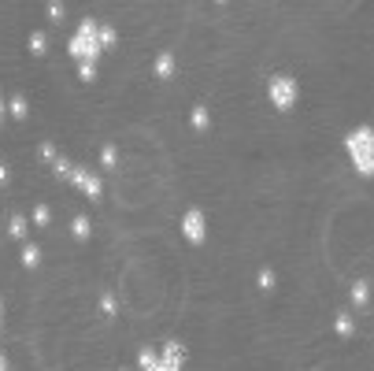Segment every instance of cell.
I'll return each instance as SVG.
<instances>
[{
	"label": "cell",
	"instance_id": "7",
	"mask_svg": "<svg viewBox=\"0 0 374 371\" xmlns=\"http://www.w3.org/2000/svg\"><path fill=\"white\" fill-rule=\"evenodd\" d=\"M175 75H178V56H175V49L156 52V60H152V78H156V82H175Z\"/></svg>",
	"mask_w": 374,
	"mask_h": 371
},
{
	"label": "cell",
	"instance_id": "15",
	"mask_svg": "<svg viewBox=\"0 0 374 371\" xmlns=\"http://www.w3.org/2000/svg\"><path fill=\"white\" fill-rule=\"evenodd\" d=\"M8 115H12L15 123L30 119V101H26V93H12V97H8Z\"/></svg>",
	"mask_w": 374,
	"mask_h": 371
},
{
	"label": "cell",
	"instance_id": "9",
	"mask_svg": "<svg viewBox=\"0 0 374 371\" xmlns=\"http://www.w3.org/2000/svg\"><path fill=\"white\" fill-rule=\"evenodd\" d=\"M97 312H100V320H104V323H112L115 315H119V297H115V289H100V294H97Z\"/></svg>",
	"mask_w": 374,
	"mask_h": 371
},
{
	"label": "cell",
	"instance_id": "18",
	"mask_svg": "<svg viewBox=\"0 0 374 371\" xmlns=\"http://www.w3.org/2000/svg\"><path fill=\"white\" fill-rule=\"evenodd\" d=\"M71 238L75 241H89L93 238V223H89V215H75V219H71Z\"/></svg>",
	"mask_w": 374,
	"mask_h": 371
},
{
	"label": "cell",
	"instance_id": "24",
	"mask_svg": "<svg viewBox=\"0 0 374 371\" xmlns=\"http://www.w3.org/2000/svg\"><path fill=\"white\" fill-rule=\"evenodd\" d=\"M97 78H100V63H78V82L93 86Z\"/></svg>",
	"mask_w": 374,
	"mask_h": 371
},
{
	"label": "cell",
	"instance_id": "2",
	"mask_svg": "<svg viewBox=\"0 0 374 371\" xmlns=\"http://www.w3.org/2000/svg\"><path fill=\"white\" fill-rule=\"evenodd\" d=\"M97 26L100 19H93V15H86L78 26H75V34H71V41H67V56L75 60V63H100V41H97Z\"/></svg>",
	"mask_w": 374,
	"mask_h": 371
},
{
	"label": "cell",
	"instance_id": "21",
	"mask_svg": "<svg viewBox=\"0 0 374 371\" xmlns=\"http://www.w3.org/2000/svg\"><path fill=\"white\" fill-rule=\"evenodd\" d=\"M138 371H160V352L152 346H141L138 349Z\"/></svg>",
	"mask_w": 374,
	"mask_h": 371
},
{
	"label": "cell",
	"instance_id": "23",
	"mask_svg": "<svg viewBox=\"0 0 374 371\" xmlns=\"http://www.w3.org/2000/svg\"><path fill=\"white\" fill-rule=\"evenodd\" d=\"M71 171H75V160H67V156L60 152V156H56V164H52V175H56L60 182H67V178H71Z\"/></svg>",
	"mask_w": 374,
	"mask_h": 371
},
{
	"label": "cell",
	"instance_id": "4",
	"mask_svg": "<svg viewBox=\"0 0 374 371\" xmlns=\"http://www.w3.org/2000/svg\"><path fill=\"white\" fill-rule=\"evenodd\" d=\"M178 227H182V238L189 241V246H204L208 241V212L204 208H186L182 212V219H178Z\"/></svg>",
	"mask_w": 374,
	"mask_h": 371
},
{
	"label": "cell",
	"instance_id": "5",
	"mask_svg": "<svg viewBox=\"0 0 374 371\" xmlns=\"http://www.w3.org/2000/svg\"><path fill=\"white\" fill-rule=\"evenodd\" d=\"M67 186L82 189L89 201H104V178H100L97 171L82 167V164H75V171H71V178H67Z\"/></svg>",
	"mask_w": 374,
	"mask_h": 371
},
{
	"label": "cell",
	"instance_id": "25",
	"mask_svg": "<svg viewBox=\"0 0 374 371\" xmlns=\"http://www.w3.org/2000/svg\"><path fill=\"white\" fill-rule=\"evenodd\" d=\"M56 156H60V149H56V141H41L38 145V160H41V164H56Z\"/></svg>",
	"mask_w": 374,
	"mask_h": 371
},
{
	"label": "cell",
	"instance_id": "22",
	"mask_svg": "<svg viewBox=\"0 0 374 371\" xmlns=\"http://www.w3.org/2000/svg\"><path fill=\"white\" fill-rule=\"evenodd\" d=\"M45 15H49V23L63 26V19H67V4H60V0H49V4H45Z\"/></svg>",
	"mask_w": 374,
	"mask_h": 371
},
{
	"label": "cell",
	"instance_id": "12",
	"mask_svg": "<svg viewBox=\"0 0 374 371\" xmlns=\"http://www.w3.org/2000/svg\"><path fill=\"white\" fill-rule=\"evenodd\" d=\"M8 238H15V241H26V238H30V215L12 212V219H8Z\"/></svg>",
	"mask_w": 374,
	"mask_h": 371
},
{
	"label": "cell",
	"instance_id": "6",
	"mask_svg": "<svg viewBox=\"0 0 374 371\" xmlns=\"http://www.w3.org/2000/svg\"><path fill=\"white\" fill-rule=\"evenodd\" d=\"M156 352H160V371H186L189 364V346L178 338H167Z\"/></svg>",
	"mask_w": 374,
	"mask_h": 371
},
{
	"label": "cell",
	"instance_id": "16",
	"mask_svg": "<svg viewBox=\"0 0 374 371\" xmlns=\"http://www.w3.org/2000/svg\"><path fill=\"white\" fill-rule=\"evenodd\" d=\"M256 289H260V294H275V289H278V271L271 264H263L256 271Z\"/></svg>",
	"mask_w": 374,
	"mask_h": 371
},
{
	"label": "cell",
	"instance_id": "3",
	"mask_svg": "<svg viewBox=\"0 0 374 371\" xmlns=\"http://www.w3.org/2000/svg\"><path fill=\"white\" fill-rule=\"evenodd\" d=\"M267 101H271V108L275 112H293L297 108V101H300V82L289 71H278V75H271L267 78Z\"/></svg>",
	"mask_w": 374,
	"mask_h": 371
},
{
	"label": "cell",
	"instance_id": "17",
	"mask_svg": "<svg viewBox=\"0 0 374 371\" xmlns=\"http://www.w3.org/2000/svg\"><path fill=\"white\" fill-rule=\"evenodd\" d=\"M26 49H30L34 60L49 56V34H45V30H30V38H26Z\"/></svg>",
	"mask_w": 374,
	"mask_h": 371
},
{
	"label": "cell",
	"instance_id": "27",
	"mask_svg": "<svg viewBox=\"0 0 374 371\" xmlns=\"http://www.w3.org/2000/svg\"><path fill=\"white\" fill-rule=\"evenodd\" d=\"M0 371H12V360H8L4 349H0Z\"/></svg>",
	"mask_w": 374,
	"mask_h": 371
},
{
	"label": "cell",
	"instance_id": "26",
	"mask_svg": "<svg viewBox=\"0 0 374 371\" xmlns=\"http://www.w3.org/2000/svg\"><path fill=\"white\" fill-rule=\"evenodd\" d=\"M0 186H12V164L0 160Z\"/></svg>",
	"mask_w": 374,
	"mask_h": 371
},
{
	"label": "cell",
	"instance_id": "11",
	"mask_svg": "<svg viewBox=\"0 0 374 371\" xmlns=\"http://www.w3.org/2000/svg\"><path fill=\"white\" fill-rule=\"evenodd\" d=\"M19 264H23V271H38V267L45 264V252H41V246H34V241H23Z\"/></svg>",
	"mask_w": 374,
	"mask_h": 371
},
{
	"label": "cell",
	"instance_id": "30",
	"mask_svg": "<svg viewBox=\"0 0 374 371\" xmlns=\"http://www.w3.org/2000/svg\"><path fill=\"white\" fill-rule=\"evenodd\" d=\"M119 371H130V368H119Z\"/></svg>",
	"mask_w": 374,
	"mask_h": 371
},
{
	"label": "cell",
	"instance_id": "28",
	"mask_svg": "<svg viewBox=\"0 0 374 371\" xmlns=\"http://www.w3.org/2000/svg\"><path fill=\"white\" fill-rule=\"evenodd\" d=\"M0 331H4V297H0Z\"/></svg>",
	"mask_w": 374,
	"mask_h": 371
},
{
	"label": "cell",
	"instance_id": "8",
	"mask_svg": "<svg viewBox=\"0 0 374 371\" xmlns=\"http://www.w3.org/2000/svg\"><path fill=\"white\" fill-rule=\"evenodd\" d=\"M349 301H352V309H360V312L371 309V278H356L352 289H349Z\"/></svg>",
	"mask_w": 374,
	"mask_h": 371
},
{
	"label": "cell",
	"instance_id": "19",
	"mask_svg": "<svg viewBox=\"0 0 374 371\" xmlns=\"http://www.w3.org/2000/svg\"><path fill=\"white\" fill-rule=\"evenodd\" d=\"M30 227H34V230H49V227H52V208L45 204V201H41V204H34V212H30Z\"/></svg>",
	"mask_w": 374,
	"mask_h": 371
},
{
	"label": "cell",
	"instance_id": "14",
	"mask_svg": "<svg viewBox=\"0 0 374 371\" xmlns=\"http://www.w3.org/2000/svg\"><path fill=\"white\" fill-rule=\"evenodd\" d=\"M334 334H337V338H352V334H356V315L349 309L334 312Z\"/></svg>",
	"mask_w": 374,
	"mask_h": 371
},
{
	"label": "cell",
	"instance_id": "20",
	"mask_svg": "<svg viewBox=\"0 0 374 371\" xmlns=\"http://www.w3.org/2000/svg\"><path fill=\"white\" fill-rule=\"evenodd\" d=\"M119 164H123V156H119V145H100V167L104 171H119Z\"/></svg>",
	"mask_w": 374,
	"mask_h": 371
},
{
	"label": "cell",
	"instance_id": "1",
	"mask_svg": "<svg viewBox=\"0 0 374 371\" xmlns=\"http://www.w3.org/2000/svg\"><path fill=\"white\" fill-rule=\"evenodd\" d=\"M345 152H349L352 167L360 178H374V126L363 123L345 134Z\"/></svg>",
	"mask_w": 374,
	"mask_h": 371
},
{
	"label": "cell",
	"instance_id": "13",
	"mask_svg": "<svg viewBox=\"0 0 374 371\" xmlns=\"http://www.w3.org/2000/svg\"><path fill=\"white\" fill-rule=\"evenodd\" d=\"M97 41H100V52L108 56V52L119 49V30H115L112 23H100V26H97Z\"/></svg>",
	"mask_w": 374,
	"mask_h": 371
},
{
	"label": "cell",
	"instance_id": "10",
	"mask_svg": "<svg viewBox=\"0 0 374 371\" xmlns=\"http://www.w3.org/2000/svg\"><path fill=\"white\" fill-rule=\"evenodd\" d=\"M189 126H193L197 134L212 130V108H208L204 101H197L193 108H189Z\"/></svg>",
	"mask_w": 374,
	"mask_h": 371
},
{
	"label": "cell",
	"instance_id": "29",
	"mask_svg": "<svg viewBox=\"0 0 374 371\" xmlns=\"http://www.w3.org/2000/svg\"><path fill=\"white\" fill-rule=\"evenodd\" d=\"M4 112H8V104H4V97H0V119H4Z\"/></svg>",
	"mask_w": 374,
	"mask_h": 371
}]
</instances>
